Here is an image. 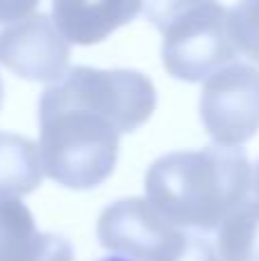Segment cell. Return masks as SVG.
<instances>
[{
    "label": "cell",
    "mask_w": 259,
    "mask_h": 261,
    "mask_svg": "<svg viewBox=\"0 0 259 261\" xmlns=\"http://www.w3.org/2000/svg\"><path fill=\"white\" fill-rule=\"evenodd\" d=\"M156 108L154 83L133 69L73 67L39 99L44 174L64 188L90 190L115 170L122 133Z\"/></svg>",
    "instance_id": "1"
},
{
    "label": "cell",
    "mask_w": 259,
    "mask_h": 261,
    "mask_svg": "<svg viewBox=\"0 0 259 261\" xmlns=\"http://www.w3.org/2000/svg\"><path fill=\"white\" fill-rule=\"evenodd\" d=\"M250 188L246 151L220 144L165 153L145 174V193L154 208L193 231L218 229L246 202Z\"/></svg>",
    "instance_id": "2"
},
{
    "label": "cell",
    "mask_w": 259,
    "mask_h": 261,
    "mask_svg": "<svg viewBox=\"0 0 259 261\" xmlns=\"http://www.w3.org/2000/svg\"><path fill=\"white\" fill-rule=\"evenodd\" d=\"M161 35L163 67L177 81H206L239 55L229 32V9L218 0L182 14Z\"/></svg>",
    "instance_id": "3"
},
{
    "label": "cell",
    "mask_w": 259,
    "mask_h": 261,
    "mask_svg": "<svg viewBox=\"0 0 259 261\" xmlns=\"http://www.w3.org/2000/svg\"><path fill=\"white\" fill-rule=\"evenodd\" d=\"M193 231L170 222L149 199L128 197L103 208L99 243L136 261H179Z\"/></svg>",
    "instance_id": "4"
},
{
    "label": "cell",
    "mask_w": 259,
    "mask_h": 261,
    "mask_svg": "<svg viewBox=\"0 0 259 261\" xmlns=\"http://www.w3.org/2000/svg\"><path fill=\"white\" fill-rule=\"evenodd\" d=\"M200 119L220 147H239L259 133V69L229 64L206 78Z\"/></svg>",
    "instance_id": "5"
},
{
    "label": "cell",
    "mask_w": 259,
    "mask_h": 261,
    "mask_svg": "<svg viewBox=\"0 0 259 261\" xmlns=\"http://www.w3.org/2000/svg\"><path fill=\"white\" fill-rule=\"evenodd\" d=\"M0 62L25 81L58 83L69 71V41L55 21L35 14L0 32Z\"/></svg>",
    "instance_id": "6"
},
{
    "label": "cell",
    "mask_w": 259,
    "mask_h": 261,
    "mask_svg": "<svg viewBox=\"0 0 259 261\" xmlns=\"http://www.w3.org/2000/svg\"><path fill=\"white\" fill-rule=\"evenodd\" d=\"M142 0H53V21L67 41L92 46L131 23Z\"/></svg>",
    "instance_id": "7"
},
{
    "label": "cell",
    "mask_w": 259,
    "mask_h": 261,
    "mask_svg": "<svg viewBox=\"0 0 259 261\" xmlns=\"http://www.w3.org/2000/svg\"><path fill=\"white\" fill-rule=\"evenodd\" d=\"M0 261H73V248L62 236L37 231L25 204L0 199Z\"/></svg>",
    "instance_id": "8"
},
{
    "label": "cell",
    "mask_w": 259,
    "mask_h": 261,
    "mask_svg": "<svg viewBox=\"0 0 259 261\" xmlns=\"http://www.w3.org/2000/svg\"><path fill=\"white\" fill-rule=\"evenodd\" d=\"M44 165L39 144L0 130V199H18L39 188Z\"/></svg>",
    "instance_id": "9"
},
{
    "label": "cell",
    "mask_w": 259,
    "mask_h": 261,
    "mask_svg": "<svg viewBox=\"0 0 259 261\" xmlns=\"http://www.w3.org/2000/svg\"><path fill=\"white\" fill-rule=\"evenodd\" d=\"M218 250L225 261H259V199L243 202L218 227Z\"/></svg>",
    "instance_id": "10"
},
{
    "label": "cell",
    "mask_w": 259,
    "mask_h": 261,
    "mask_svg": "<svg viewBox=\"0 0 259 261\" xmlns=\"http://www.w3.org/2000/svg\"><path fill=\"white\" fill-rule=\"evenodd\" d=\"M229 32L239 53L259 64V0H239L229 9Z\"/></svg>",
    "instance_id": "11"
},
{
    "label": "cell",
    "mask_w": 259,
    "mask_h": 261,
    "mask_svg": "<svg viewBox=\"0 0 259 261\" xmlns=\"http://www.w3.org/2000/svg\"><path fill=\"white\" fill-rule=\"evenodd\" d=\"M209 3H216V0H142V7H145L147 21L159 32H163L174 18Z\"/></svg>",
    "instance_id": "12"
},
{
    "label": "cell",
    "mask_w": 259,
    "mask_h": 261,
    "mask_svg": "<svg viewBox=\"0 0 259 261\" xmlns=\"http://www.w3.org/2000/svg\"><path fill=\"white\" fill-rule=\"evenodd\" d=\"M179 261H225L220 254L218 245H214L209 239L200 234H191L188 245L184 250V254L179 257Z\"/></svg>",
    "instance_id": "13"
},
{
    "label": "cell",
    "mask_w": 259,
    "mask_h": 261,
    "mask_svg": "<svg viewBox=\"0 0 259 261\" xmlns=\"http://www.w3.org/2000/svg\"><path fill=\"white\" fill-rule=\"evenodd\" d=\"M39 3L41 0H0V23L23 21Z\"/></svg>",
    "instance_id": "14"
},
{
    "label": "cell",
    "mask_w": 259,
    "mask_h": 261,
    "mask_svg": "<svg viewBox=\"0 0 259 261\" xmlns=\"http://www.w3.org/2000/svg\"><path fill=\"white\" fill-rule=\"evenodd\" d=\"M252 190H255V197L259 199V161L255 167V174H252Z\"/></svg>",
    "instance_id": "15"
},
{
    "label": "cell",
    "mask_w": 259,
    "mask_h": 261,
    "mask_svg": "<svg viewBox=\"0 0 259 261\" xmlns=\"http://www.w3.org/2000/svg\"><path fill=\"white\" fill-rule=\"evenodd\" d=\"M101 261H128V259H122V257H108V259H101Z\"/></svg>",
    "instance_id": "16"
},
{
    "label": "cell",
    "mask_w": 259,
    "mask_h": 261,
    "mask_svg": "<svg viewBox=\"0 0 259 261\" xmlns=\"http://www.w3.org/2000/svg\"><path fill=\"white\" fill-rule=\"evenodd\" d=\"M0 108H3V81H0Z\"/></svg>",
    "instance_id": "17"
}]
</instances>
